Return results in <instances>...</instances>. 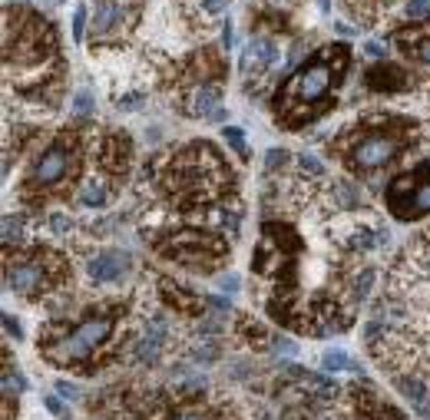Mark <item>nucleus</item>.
Here are the masks:
<instances>
[{"label":"nucleus","mask_w":430,"mask_h":420,"mask_svg":"<svg viewBox=\"0 0 430 420\" xmlns=\"http://www.w3.org/2000/svg\"><path fill=\"white\" fill-rule=\"evenodd\" d=\"M113 328H116V321L110 318V315H89V318L80 321L70 334H64L60 341L47 344V357L57 361V364H80V361H89L103 344L110 341Z\"/></svg>","instance_id":"nucleus-1"},{"label":"nucleus","mask_w":430,"mask_h":420,"mask_svg":"<svg viewBox=\"0 0 430 420\" xmlns=\"http://www.w3.org/2000/svg\"><path fill=\"white\" fill-rule=\"evenodd\" d=\"M341 66H331L325 63V60H315V63H308L304 70H298L295 73V80L288 83V100H298V103H318L328 96L331 83H334V77L341 73Z\"/></svg>","instance_id":"nucleus-2"},{"label":"nucleus","mask_w":430,"mask_h":420,"mask_svg":"<svg viewBox=\"0 0 430 420\" xmlns=\"http://www.w3.org/2000/svg\"><path fill=\"white\" fill-rule=\"evenodd\" d=\"M73 169V149L66 142H53L50 149H43L34 169H30V186L34 189H50L57 182H64Z\"/></svg>","instance_id":"nucleus-3"},{"label":"nucleus","mask_w":430,"mask_h":420,"mask_svg":"<svg viewBox=\"0 0 430 420\" xmlns=\"http://www.w3.org/2000/svg\"><path fill=\"white\" fill-rule=\"evenodd\" d=\"M397 149H401V140H394V136H367L351 149V166L380 169L397 156Z\"/></svg>","instance_id":"nucleus-4"},{"label":"nucleus","mask_w":430,"mask_h":420,"mask_svg":"<svg viewBox=\"0 0 430 420\" xmlns=\"http://www.w3.org/2000/svg\"><path fill=\"white\" fill-rule=\"evenodd\" d=\"M3 285L17 294H37L47 288V265L40 258H27V262H13L7 265Z\"/></svg>","instance_id":"nucleus-5"},{"label":"nucleus","mask_w":430,"mask_h":420,"mask_svg":"<svg viewBox=\"0 0 430 420\" xmlns=\"http://www.w3.org/2000/svg\"><path fill=\"white\" fill-rule=\"evenodd\" d=\"M129 268H133L129 252H123V248H106V252L93 255V262L87 265V275H89V281H96V285H113V281L126 278Z\"/></svg>","instance_id":"nucleus-6"},{"label":"nucleus","mask_w":430,"mask_h":420,"mask_svg":"<svg viewBox=\"0 0 430 420\" xmlns=\"http://www.w3.org/2000/svg\"><path fill=\"white\" fill-rule=\"evenodd\" d=\"M163 347H165V321L152 318L149 324H146V331L140 334V341H136V347H133V354H136L140 364H156L159 354H163Z\"/></svg>","instance_id":"nucleus-7"},{"label":"nucleus","mask_w":430,"mask_h":420,"mask_svg":"<svg viewBox=\"0 0 430 420\" xmlns=\"http://www.w3.org/2000/svg\"><path fill=\"white\" fill-rule=\"evenodd\" d=\"M279 63V47L265 37L249 40V50L242 57V70L245 73H258V70H268V66Z\"/></svg>","instance_id":"nucleus-8"},{"label":"nucleus","mask_w":430,"mask_h":420,"mask_svg":"<svg viewBox=\"0 0 430 420\" xmlns=\"http://www.w3.org/2000/svg\"><path fill=\"white\" fill-rule=\"evenodd\" d=\"M394 384H397V391L410 400V407L417 410L420 417L430 420V387L420 377H414V374H397L394 377Z\"/></svg>","instance_id":"nucleus-9"},{"label":"nucleus","mask_w":430,"mask_h":420,"mask_svg":"<svg viewBox=\"0 0 430 420\" xmlns=\"http://www.w3.org/2000/svg\"><path fill=\"white\" fill-rule=\"evenodd\" d=\"M119 24H123V7L116 0H96V7H93V33L110 37V33L119 30Z\"/></svg>","instance_id":"nucleus-10"},{"label":"nucleus","mask_w":430,"mask_h":420,"mask_svg":"<svg viewBox=\"0 0 430 420\" xmlns=\"http://www.w3.org/2000/svg\"><path fill=\"white\" fill-rule=\"evenodd\" d=\"M394 212L401 218H417V216H427L430 212V182H420L417 189L410 192L407 199H394Z\"/></svg>","instance_id":"nucleus-11"},{"label":"nucleus","mask_w":430,"mask_h":420,"mask_svg":"<svg viewBox=\"0 0 430 420\" xmlns=\"http://www.w3.org/2000/svg\"><path fill=\"white\" fill-rule=\"evenodd\" d=\"M367 80H371L374 89H401L407 83V73L391 63H384V66H374V70L367 73Z\"/></svg>","instance_id":"nucleus-12"},{"label":"nucleus","mask_w":430,"mask_h":420,"mask_svg":"<svg viewBox=\"0 0 430 420\" xmlns=\"http://www.w3.org/2000/svg\"><path fill=\"white\" fill-rule=\"evenodd\" d=\"M218 103H222V89L218 87H199L195 89V96H192V110L199 116H212L218 110Z\"/></svg>","instance_id":"nucleus-13"},{"label":"nucleus","mask_w":430,"mask_h":420,"mask_svg":"<svg viewBox=\"0 0 430 420\" xmlns=\"http://www.w3.org/2000/svg\"><path fill=\"white\" fill-rule=\"evenodd\" d=\"M106 199H110V192H106V186H103L100 179H89V182L80 186V205L100 209V205H106Z\"/></svg>","instance_id":"nucleus-14"},{"label":"nucleus","mask_w":430,"mask_h":420,"mask_svg":"<svg viewBox=\"0 0 430 420\" xmlns=\"http://www.w3.org/2000/svg\"><path fill=\"white\" fill-rule=\"evenodd\" d=\"M321 368L331 370V374H338V370H355V361L344 354V351L331 347V351H325V354H321Z\"/></svg>","instance_id":"nucleus-15"},{"label":"nucleus","mask_w":430,"mask_h":420,"mask_svg":"<svg viewBox=\"0 0 430 420\" xmlns=\"http://www.w3.org/2000/svg\"><path fill=\"white\" fill-rule=\"evenodd\" d=\"M24 391H27V381H24V377H20V374H17L13 368L3 370V397H7V400H13V397L24 394Z\"/></svg>","instance_id":"nucleus-16"},{"label":"nucleus","mask_w":430,"mask_h":420,"mask_svg":"<svg viewBox=\"0 0 430 420\" xmlns=\"http://www.w3.org/2000/svg\"><path fill=\"white\" fill-rule=\"evenodd\" d=\"M3 242L13 245V242H20L24 239V225H20V218H13V216H3Z\"/></svg>","instance_id":"nucleus-17"},{"label":"nucleus","mask_w":430,"mask_h":420,"mask_svg":"<svg viewBox=\"0 0 430 420\" xmlns=\"http://www.w3.org/2000/svg\"><path fill=\"white\" fill-rule=\"evenodd\" d=\"M222 136H225V142L235 149V153L245 156V133H242L239 126H225V129H222Z\"/></svg>","instance_id":"nucleus-18"},{"label":"nucleus","mask_w":430,"mask_h":420,"mask_svg":"<svg viewBox=\"0 0 430 420\" xmlns=\"http://www.w3.org/2000/svg\"><path fill=\"white\" fill-rule=\"evenodd\" d=\"M338 199H341V205H344V209H355V205H361V202H364V199H361V192H357V189H351L348 182H341V186H338Z\"/></svg>","instance_id":"nucleus-19"},{"label":"nucleus","mask_w":430,"mask_h":420,"mask_svg":"<svg viewBox=\"0 0 430 420\" xmlns=\"http://www.w3.org/2000/svg\"><path fill=\"white\" fill-rule=\"evenodd\" d=\"M43 404H47V410H50L53 417H60V420H70V404H64V400H60V394H50V397H43Z\"/></svg>","instance_id":"nucleus-20"},{"label":"nucleus","mask_w":430,"mask_h":420,"mask_svg":"<svg viewBox=\"0 0 430 420\" xmlns=\"http://www.w3.org/2000/svg\"><path fill=\"white\" fill-rule=\"evenodd\" d=\"M73 113L76 116H89V113H93V93H89V89H80V93H76Z\"/></svg>","instance_id":"nucleus-21"},{"label":"nucleus","mask_w":430,"mask_h":420,"mask_svg":"<svg viewBox=\"0 0 430 420\" xmlns=\"http://www.w3.org/2000/svg\"><path fill=\"white\" fill-rule=\"evenodd\" d=\"M371 285H374V268H364V271H361V278H355V298L357 301L371 292Z\"/></svg>","instance_id":"nucleus-22"},{"label":"nucleus","mask_w":430,"mask_h":420,"mask_svg":"<svg viewBox=\"0 0 430 420\" xmlns=\"http://www.w3.org/2000/svg\"><path fill=\"white\" fill-rule=\"evenodd\" d=\"M57 394H60V397H66V400H80V397H83V391H80V387H76L73 381H66V377H60V381H57Z\"/></svg>","instance_id":"nucleus-23"},{"label":"nucleus","mask_w":430,"mask_h":420,"mask_svg":"<svg viewBox=\"0 0 430 420\" xmlns=\"http://www.w3.org/2000/svg\"><path fill=\"white\" fill-rule=\"evenodd\" d=\"M407 17H410V20L430 17V0H410V3H407Z\"/></svg>","instance_id":"nucleus-24"},{"label":"nucleus","mask_w":430,"mask_h":420,"mask_svg":"<svg viewBox=\"0 0 430 420\" xmlns=\"http://www.w3.org/2000/svg\"><path fill=\"white\" fill-rule=\"evenodd\" d=\"M298 166H302V172H308V176H325V166H321V163H318L315 156H302V159H298Z\"/></svg>","instance_id":"nucleus-25"},{"label":"nucleus","mask_w":430,"mask_h":420,"mask_svg":"<svg viewBox=\"0 0 430 420\" xmlns=\"http://www.w3.org/2000/svg\"><path fill=\"white\" fill-rule=\"evenodd\" d=\"M3 331L10 334L13 341H20V338H24V328H20V321L13 318L10 311H3Z\"/></svg>","instance_id":"nucleus-26"},{"label":"nucleus","mask_w":430,"mask_h":420,"mask_svg":"<svg viewBox=\"0 0 430 420\" xmlns=\"http://www.w3.org/2000/svg\"><path fill=\"white\" fill-rule=\"evenodd\" d=\"M87 33V7H76L73 13V40H83Z\"/></svg>","instance_id":"nucleus-27"},{"label":"nucleus","mask_w":430,"mask_h":420,"mask_svg":"<svg viewBox=\"0 0 430 420\" xmlns=\"http://www.w3.org/2000/svg\"><path fill=\"white\" fill-rule=\"evenodd\" d=\"M272 351H275V354H298V344L291 341V338H275V341H272Z\"/></svg>","instance_id":"nucleus-28"},{"label":"nucleus","mask_w":430,"mask_h":420,"mask_svg":"<svg viewBox=\"0 0 430 420\" xmlns=\"http://www.w3.org/2000/svg\"><path fill=\"white\" fill-rule=\"evenodd\" d=\"M50 229L57 232V235H66V232L73 229V222H70L64 212H53V216H50Z\"/></svg>","instance_id":"nucleus-29"},{"label":"nucleus","mask_w":430,"mask_h":420,"mask_svg":"<svg viewBox=\"0 0 430 420\" xmlns=\"http://www.w3.org/2000/svg\"><path fill=\"white\" fill-rule=\"evenodd\" d=\"M169 420H212V414H205V410H179Z\"/></svg>","instance_id":"nucleus-30"},{"label":"nucleus","mask_w":430,"mask_h":420,"mask_svg":"<svg viewBox=\"0 0 430 420\" xmlns=\"http://www.w3.org/2000/svg\"><path fill=\"white\" fill-rule=\"evenodd\" d=\"M268 169H279V166H285V159H288V153L285 149H268Z\"/></svg>","instance_id":"nucleus-31"},{"label":"nucleus","mask_w":430,"mask_h":420,"mask_svg":"<svg viewBox=\"0 0 430 420\" xmlns=\"http://www.w3.org/2000/svg\"><path fill=\"white\" fill-rule=\"evenodd\" d=\"M218 285H222L228 294L239 292V275H232V271H228V275H218Z\"/></svg>","instance_id":"nucleus-32"},{"label":"nucleus","mask_w":430,"mask_h":420,"mask_svg":"<svg viewBox=\"0 0 430 420\" xmlns=\"http://www.w3.org/2000/svg\"><path fill=\"white\" fill-rule=\"evenodd\" d=\"M364 53H367V57H371V60H380V57H384V53H387V50L380 47L378 40H367V43H364Z\"/></svg>","instance_id":"nucleus-33"},{"label":"nucleus","mask_w":430,"mask_h":420,"mask_svg":"<svg viewBox=\"0 0 430 420\" xmlns=\"http://www.w3.org/2000/svg\"><path fill=\"white\" fill-rule=\"evenodd\" d=\"M136 103H142V93H129V96H119V110H136Z\"/></svg>","instance_id":"nucleus-34"},{"label":"nucleus","mask_w":430,"mask_h":420,"mask_svg":"<svg viewBox=\"0 0 430 420\" xmlns=\"http://www.w3.org/2000/svg\"><path fill=\"white\" fill-rule=\"evenodd\" d=\"M209 305H212L215 311H222V315H225V311H232V305H228V298H218V294H209Z\"/></svg>","instance_id":"nucleus-35"},{"label":"nucleus","mask_w":430,"mask_h":420,"mask_svg":"<svg viewBox=\"0 0 430 420\" xmlns=\"http://www.w3.org/2000/svg\"><path fill=\"white\" fill-rule=\"evenodd\" d=\"M417 57L430 66V37H427V40H420V43H417Z\"/></svg>","instance_id":"nucleus-36"},{"label":"nucleus","mask_w":430,"mask_h":420,"mask_svg":"<svg viewBox=\"0 0 430 420\" xmlns=\"http://www.w3.org/2000/svg\"><path fill=\"white\" fill-rule=\"evenodd\" d=\"M225 7H228V0H205V10H225Z\"/></svg>","instance_id":"nucleus-37"},{"label":"nucleus","mask_w":430,"mask_h":420,"mask_svg":"<svg viewBox=\"0 0 430 420\" xmlns=\"http://www.w3.org/2000/svg\"><path fill=\"white\" fill-rule=\"evenodd\" d=\"M222 47H225V50H228V47H232V27H222Z\"/></svg>","instance_id":"nucleus-38"},{"label":"nucleus","mask_w":430,"mask_h":420,"mask_svg":"<svg viewBox=\"0 0 430 420\" xmlns=\"http://www.w3.org/2000/svg\"><path fill=\"white\" fill-rule=\"evenodd\" d=\"M334 30H338L341 37H355V33H357L355 27H348V24H338V27H334Z\"/></svg>","instance_id":"nucleus-39"}]
</instances>
